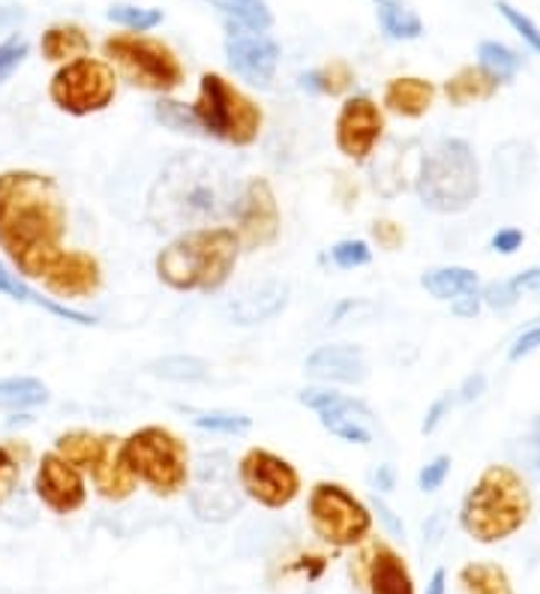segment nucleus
<instances>
[{
  "mask_svg": "<svg viewBox=\"0 0 540 594\" xmlns=\"http://www.w3.org/2000/svg\"><path fill=\"white\" fill-rule=\"evenodd\" d=\"M67 198L58 180L40 171H0V249L16 274L42 279L63 253Z\"/></svg>",
  "mask_w": 540,
  "mask_h": 594,
  "instance_id": "obj_1",
  "label": "nucleus"
},
{
  "mask_svg": "<svg viewBox=\"0 0 540 594\" xmlns=\"http://www.w3.org/2000/svg\"><path fill=\"white\" fill-rule=\"evenodd\" d=\"M240 192L216 159L184 150L168 159L148 192V219L159 231H193L232 217Z\"/></svg>",
  "mask_w": 540,
  "mask_h": 594,
  "instance_id": "obj_2",
  "label": "nucleus"
},
{
  "mask_svg": "<svg viewBox=\"0 0 540 594\" xmlns=\"http://www.w3.org/2000/svg\"><path fill=\"white\" fill-rule=\"evenodd\" d=\"M240 249L235 228L228 226L180 231L157 256V277L171 291L214 295L235 274Z\"/></svg>",
  "mask_w": 540,
  "mask_h": 594,
  "instance_id": "obj_3",
  "label": "nucleus"
},
{
  "mask_svg": "<svg viewBox=\"0 0 540 594\" xmlns=\"http://www.w3.org/2000/svg\"><path fill=\"white\" fill-rule=\"evenodd\" d=\"M534 502L526 477L511 466H487L460 507V528L478 544H501L526 528Z\"/></svg>",
  "mask_w": 540,
  "mask_h": 594,
  "instance_id": "obj_4",
  "label": "nucleus"
},
{
  "mask_svg": "<svg viewBox=\"0 0 540 594\" xmlns=\"http://www.w3.org/2000/svg\"><path fill=\"white\" fill-rule=\"evenodd\" d=\"M414 192L432 214H462L481 196V166L465 139H442L421 159Z\"/></svg>",
  "mask_w": 540,
  "mask_h": 594,
  "instance_id": "obj_5",
  "label": "nucleus"
},
{
  "mask_svg": "<svg viewBox=\"0 0 540 594\" xmlns=\"http://www.w3.org/2000/svg\"><path fill=\"white\" fill-rule=\"evenodd\" d=\"M120 451L138 484L159 498H175L189 486L187 442L166 426H141L120 442Z\"/></svg>",
  "mask_w": 540,
  "mask_h": 594,
  "instance_id": "obj_6",
  "label": "nucleus"
},
{
  "mask_svg": "<svg viewBox=\"0 0 540 594\" xmlns=\"http://www.w3.org/2000/svg\"><path fill=\"white\" fill-rule=\"evenodd\" d=\"M193 115L198 129L216 141H226L235 148L256 145L265 115L244 90H237L219 72H205L198 81V97L193 102Z\"/></svg>",
  "mask_w": 540,
  "mask_h": 594,
  "instance_id": "obj_7",
  "label": "nucleus"
},
{
  "mask_svg": "<svg viewBox=\"0 0 540 594\" xmlns=\"http://www.w3.org/2000/svg\"><path fill=\"white\" fill-rule=\"evenodd\" d=\"M313 535L334 550H354L373 535V511L343 484L318 481L306 498Z\"/></svg>",
  "mask_w": 540,
  "mask_h": 594,
  "instance_id": "obj_8",
  "label": "nucleus"
},
{
  "mask_svg": "<svg viewBox=\"0 0 540 594\" xmlns=\"http://www.w3.org/2000/svg\"><path fill=\"white\" fill-rule=\"evenodd\" d=\"M108 67H118V72L136 88L154 90V93H171L184 85V63L163 40L145 37V33H115L102 42Z\"/></svg>",
  "mask_w": 540,
  "mask_h": 594,
  "instance_id": "obj_9",
  "label": "nucleus"
},
{
  "mask_svg": "<svg viewBox=\"0 0 540 594\" xmlns=\"http://www.w3.org/2000/svg\"><path fill=\"white\" fill-rule=\"evenodd\" d=\"M49 97L72 118H88L106 111L118 97V76L99 58H76L63 63L49 81Z\"/></svg>",
  "mask_w": 540,
  "mask_h": 594,
  "instance_id": "obj_10",
  "label": "nucleus"
},
{
  "mask_svg": "<svg viewBox=\"0 0 540 594\" xmlns=\"http://www.w3.org/2000/svg\"><path fill=\"white\" fill-rule=\"evenodd\" d=\"M189 507L205 523H226L240 511V486L235 484V463L226 451H205L189 468Z\"/></svg>",
  "mask_w": 540,
  "mask_h": 594,
  "instance_id": "obj_11",
  "label": "nucleus"
},
{
  "mask_svg": "<svg viewBox=\"0 0 540 594\" xmlns=\"http://www.w3.org/2000/svg\"><path fill=\"white\" fill-rule=\"evenodd\" d=\"M237 486L246 498L267 511H283L301 495L297 468L267 447H249L237 459Z\"/></svg>",
  "mask_w": 540,
  "mask_h": 594,
  "instance_id": "obj_12",
  "label": "nucleus"
},
{
  "mask_svg": "<svg viewBox=\"0 0 540 594\" xmlns=\"http://www.w3.org/2000/svg\"><path fill=\"white\" fill-rule=\"evenodd\" d=\"M232 219H235V235L244 249L274 247L283 231V214H279V201H276L271 180H246L235 198Z\"/></svg>",
  "mask_w": 540,
  "mask_h": 594,
  "instance_id": "obj_13",
  "label": "nucleus"
},
{
  "mask_svg": "<svg viewBox=\"0 0 540 594\" xmlns=\"http://www.w3.org/2000/svg\"><path fill=\"white\" fill-rule=\"evenodd\" d=\"M33 493L51 514L69 516L79 514L88 505V481L85 472L67 463L58 451L42 454L37 475H33Z\"/></svg>",
  "mask_w": 540,
  "mask_h": 594,
  "instance_id": "obj_14",
  "label": "nucleus"
},
{
  "mask_svg": "<svg viewBox=\"0 0 540 594\" xmlns=\"http://www.w3.org/2000/svg\"><path fill=\"white\" fill-rule=\"evenodd\" d=\"M384 136V115L366 93L348 97L343 102V109L336 115L334 123V139L340 154L354 162L370 159L379 141Z\"/></svg>",
  "mask_w": 540,
  "mask_h": 594,
  "instance_id": "obj_15",
  "label": "nucleus"
},
{
  "mask_svg": "<svg viewBox=\"0 0 540 594\" xmlns=\"http://www.w3.org/2000/svg\"><path fill=\"white\" fill-rule=\"evenodd\" d=\"M228 67L253 88H271V81L279 67V46L265 33H249L235 24H228L226 40Z\"/></svg>",
  "mask_w": 540,
  "mask_h": 594,
  "instance_id": "obj_16",
  "label": "nucleus"
},
{
  "mask_svg": "<svg viewBox=\"0 0 540 594\" xmlns=\"http://www.w3.org/2000/svg\"><path fill=\"white\" fill-rule=\"evenodd\" d=\"M354 576L366 594H418L405 558L384 541H373L361 550Z\"/></svg>",
  "mask_w": 540,
  "mask_h": 594,
  "instance_id": "obj_17",
  "label": "nucleus"
},
{
  "mask_svg": "<svg viewBox=\"0 0 540 594\" xmlns=\"http://www.w3.org/2000/svg\"><path fill=\"white\" fill-rule=\"evenodd\" d=\"M42 283L55 300H81V297H94L102 288V268L97 256H90L85 249H63L51 261Z\"/></svg>",
  "mask_w": 540,
  "mask_h": 594,
  "instance_id": "obj_18",
  "label": "nucleus"
},
{
  "mask_svg": "<svg viewBox=\"0 0 540 594\" xmlns=\"http://www.w3.org/2000/svg\"><path fill=\"white\" fill-rule=\"evenodd\" d=\"M118 436H99V454L94 459V466L88 468L90 481H94V489H97L106 502H127L129 495L138 489L136 475L129 472L127 459H124V451H120Z\"/></svg>",
  "mask_w": 540,
  "mask_h": 594,
  "instance_id": "obj_19",
  "label": "nucleus"
},
{
  "mask_svg": "<svg viewBox=\"0 0 540 594\" xmlns=\"http://www.w3.org/2000/svg\"><path fill=\"white\" fill-rule=\"evenodd\" d=\"M288 295L292 288L283 279H262L256 286L244 288L240 295L228 304V318L240 327L265 325L271 318H276L288 307Z\"/></svg>",
  "mask_w": 540,
  "mask_h": 594,
  "instance_id": "obj_20",
  "label": "nucleus"
},
{
  "mask_svg": "<svg viewBox=\"0 0 540 594\" xmlns=\"http://www.w3.org/2000/svg\"><path fill=\"white\" fill-rule=\"evenodd\" d=\"M304 369L318 382H340V385H361L370 376L364 348L352 343L315 348L313 355L306 357Z\"/></svg>",
  "mask_w": 540,
  "mask_h": 594,
  "instance_id": "obj_21",
  "label": "nucleus"
},
{
  "mask_svg": "<svg viewBox=\"0 0 540 594\" xmlns=\"http://www.w3.org/2000/svg\"><path fill=\"white\" fill-rule=\"evenodd\" d=\"M382 102L384 109L400 118H423L435 102V85L426 79H414V76L391 79L382 93Z\"/></svg>",
  "mask_w": 540,
  "mask_h": 594,
  "instance_id": "obj_22",
  "label": "nucleus"
},
{
  "mask_svg": "<svg viewBox=\"0 0 540 594\" xmlns=\"http://www.w3.org/2000/svg\"><path fill=\"white\" fill-rule=\"evenodd\" d=\"M492 169H495V184L504 192L520 189L534 171V148L529 141H504L501 148H495L492 157Z\"/></svg>",
  "mask_w": 540,
  "mask_h": 594,
  "instance_id": "obj_23",
  "label": "nucleus"
},
{
  "mask_svg": "<svg viewBox=\"0 0 540 594\" xmlns=\"http://www.w3.org/2000/svg\"><path fill=\"white\" fill-rule=\"evenodd\" d=\"M0 295L12 297V300H19V304H33V307L46 309L51 316L63 318V321H72V325H97V318L88 316V313H79V309H69L63 304H58L55 297H42L40 291H33V288L19 277V274H12L0 265Z\"/></svg>",
  "mask_w": 540,
  "mask_h": 594,
  "instance_id": "obj_24",
  "label": "nucleus"
},
{
  "mask_svg": "<svg viewBox=\"0 0 540 594\" xmlns=\"http://www.w3.org/2000/svg\"><path fill=\"white\" fill-rule=\"evenodd\" d=\"M42 58L51 60V63H69L76 58H88L90 55V37L85 33V28L72 24V21H60V24H51L40 40Z\"/></svg>",
  "mask_w": 540,
  "mask_h": 594,
  "instance_id": "obj_25",
  "label": "nucleus"
},
{
  "mask_svg": "<svg viewBox=\"0 0 540 594\" xmlns=\"http://www.w3.org/2000/svg\"><path fill=\"white\" fill-rule=\"evenodd\" d=\"M499 90V81L490 79L481 67H462L456 76L448 79L444 85V97L451 106H472V102H483V99L495 97Z\"/></svg>",
  "mask_w": 540,
  "mask_h": 594,
  "instance_id": "obj_26",
  "label": "nucleus"
},
{
  "mask_svg": "<svg viewBox=\"0 0 540 594\" xmlns=\"http://www.w3.org/2000/svg\"><path fill=\"white\" fill-rule=\"evenodd\" d=\"M460 594H513L508 571L495 562H469L456 574Z\"/></svg>",
  "mask_w": 540,
  "mask_h": 594,
  "instance_id": "obj_27",
  "label": "nucleus"
},
{
  "mask_svg": "<svg viewBox=\"0 0 540 594\" xmlns=\"http://www.w3.org/2000/svg\"><path fill=\"white\" fill-rule=\"evenodd\" d=\"M478 274L472 268H432L421 277V286L430 291L435 300H456V297L469 295V291H478Z\"/></svg>",
  "mask_w": 540,
  "mask_h": 594,
  "instance_id": "obj_28",
  "label": "nucleus"
},
{
  "mask_svg": "<svg viewBox=\"0 0 540 594\" xmlns=\"http://www.w3.org/2000/svg\"><path fill=\"white\" fill-rule=\"evenodd\" d=\"M148 373L163 382H175V385H198V382L210 378V364L196 355H166L150 360Z\"/></svg>",
  "mask_w": 540,
  "mask_h": 594,
  "instance_id": "obj_29",
  "label": "nucleus"
},
{
  "mask_svg": "<svg viewBox=\"0 0 540 594\" xmlns=\"http://www.w3.org/2000/svg\"><path fill=\"white\" fill-rule=\"evenodd\" d=\"M301 403L306 408H313L315 415H352L357 420H370L373 417L366 403L340 394V390H331V387H306V390H301Z\"/></svg>",
  "mask_w": 540,
  "mask_h": 594,
  "instance_id": "obj_30",
  "label": "nucleus"
},
{
  "mask_svg": "<svg viewBox=\"0 0 540 594\" xmlns=\"http://www.w3.org/2000/svg\"><path fill=\"white\" fill-rule=\"evenodd\" d=\"M46 403H49V387L40 378H0V412H28Z\"/></svg>",
  "mask_w": 540,
  "mask_h": 594,
  "instance_id": "obj_31",
  "label": "nucleus"
},
{
  "mask_svg": "<svg viewBox=\"0 0 540 594\" xmlns=\"http://www.w3.org/2000/svg\"><path fill=\"white\" fill-rule=\"evenodd\" d=\"M226 16V24H235L249 33H265L274 24V12L265 0H210Z\"/></svg>",
  "mask_w": 540,
  "mask_h": 594,
  "instance_id": "obj_32",
  "label": "nucleus"
},
{
  "mask_svg": "<svg viewBox=\"0 0 540 594\" xmlns=\"http://www.w3.org/2000/svg\"><path fill=\"white\" fill-rule=\"evenodd\" d=\"M354 72L345 60H331L318 70H310L301 76V88L313 90V93H324V97H340L352 88Z\"/></svg>",
  "mask_w": 540,
  "mask_h": 594,
  "instance_id": "obj_33",
  "label": "nucleus"
},
{
  "mask_svg": "<svg viewBox=\"0 0 540 594\" xmlns=\"http://www.w3.org/2000/svg\"><path fill=\"white\" fill-rule=\"evenodd\" d=\"M379 24H382L384 37H391V40H418L423 33L421 16L403 7L400 0L379 3Z\"/></svg>",
  "mask_w": 540,
  "mask_h": 594,
  "instance_id": "obj_34",
  "label": "nucleus"
},
{
  "mask_svg": "<svg viewBox=\"0 0 540 594\" xmlns=\"http://www.w3.org/2000/svg\"><path fill=\"white\" fill-rule=\"evenodd\" d=\"M478 67H481L490 79L499 81V85H508V81L517 79L522 60H520V55L508 49V46L487 40L478 46Z\"/></svg>",
  "mask_w": 540,
  "mask_h": 594,
  "instance_id": "obj_35",
  "label": "nucleus"
},
{
  "mask_svg": "<svg viewBox=\"0 0 540 594\" xmlns=\"http://www.w3.org/2000/svg\"><path fill=\"white\" fill-rule=\"evenodd\" d=\"M55 451H58L67 463H72V466L81 468V472H88L99 454V436L97 433H90V429H69V433L58 436Z\"/></svg>",
  "mask_w": 540,
  "mask_h": 594,
  "instance_id": "obj_36",
  "label": "nucleus"
},
{
  "mask_svg": "<svg viewBox=\"0 0 540 594\" xmlns=\"http://www.w3.org/2000/svg\"><path fill=\"white\" fill-rule=\"evenodd\" d=\"M106 19L120 24V28L132 30V33H148V30L163 24V10H154V7H136V3H111L106 12Z\"/></svg>",
  "mask_w": 540,
  "mask_h": 594,
  "instance_id": "obj_37",
  "label": "nucleus"
},
{
  "mask_svg": "<svg viewBox=\"0 0 540 594\" xmlns=\"http://www.w3.org/2000/svg\"><path fill=\"white\" fill-rule=\"evenodd\" d=\"M154 118L163 123V127L175 129V132H187V136H196L202 132L198 129V120L193 115V106H184V102H177V99H159L157 106H154Z\"/></svg>",
  "mask_w": 540,
  "mask_h": 594,
  "instance_id": "obj_38",
  "label": "nucleus"
},
{
  "mask_svg": "<svg viewBox=\"0 0 540 594\" xmlns=\"http://www.w3.org/2000/svg\"><path fill=\"white\" fill-rule=\"evenodd\" d=\"M318 420L340 442H348V445H370L373 442V433L366 429V420H357L352 415H318Z\"/></svg>",
  "mask_w": 540,
  "mask_h": 594,
  "instance_id": "obj_39",
  "label": "nucleus"
},
{
  "mask_svg": "<svg viewBox=\"0 0 540 594\" xmlns=\"http://www.w3.org/2000/svg\"><path fill=\"white\" fill-rule=\"evenodd\" d=\"M193 424L205 433H219V436H240L246 433L253 420L246 415H235V412H196Z\"/></svg>",
  "mask_w": 540,
  "mask_h": 594,
  "instance_id": "obj_40",
  "label": "nucleus"
},
{
  "mask_svg": "<svg viewBox=\"0 0 540 594\" xmlns=\"http://www.w3.org/2000/svg\"><path fill=\"white\" fill-rule=\"evenodd\" d=\"M331 258H334V265L340 270H354V268H364L370 265V258H373V249L366 240H340L331 247Z\"/></svg>",
  "mask_w": 540,
  "mask_h": 594,
  "instance_id": "obj_41",
  "label": "nucleus"
},
{
  "mask_svg": "<svg viewBox=\"0 0 540 594\" xmlns=\"http://www.w3.org/2000/svg\"><path fill=\"white\" fill-rule=\"evenodd\" d=\"M495 10L504 16V21H508V24H511L517 33H520L522 42H526V46L534 51V55H540V28L538 24H534V21H531L526 12H520L517 7H511L508 0H499V3H495Z\"/></svg>",
  "mask_w": 540,
  "mask_h": 594,
  "instance_id": "obj_42",
  "label": "nucleus"
},
{
  "mask_svg": "<svg viewBox=\"0 0 540 594\" xmlns=\"http://www.w3.org/2000/svg\"><path fill=\"white\" fill-rule=\"evenodd\" d=\"M28 40L24 37H19V33H12L10 40L0 42V85L10 79L12 72L19 70L21 63H24V58H28Z\"/></svg>",
  "mask_w": 540,
  "mask_h": 594,
  "instance_id": "obj_43",
  "label": "nucleus"
},
{
  "mask_svg": "<svg viewBox=\"0 0 540 594\" xmlns=\"http://www.w3.org/2000/svg\"><path fill=\"white\" fill-rule=\"evenodd\" d=\"M19 481H21L19 459H16L7 447L0 445V507L7 505L12 498V493L19 489Z\"/></svg>",
  "mask_w": 540,
  "mask_h": 594,
  "instance_id": "obj_44",
  "label": "nucleus"
},
{
  "mask_svg": "<svg viewBox=\"0 0 540 594\" xmlns=\"http://www.w3.org/2000/svg\"><path fill=\"white\" fill-rule=\"evenodd\" d=\"M448 475H451V456L439 454L435 459H430V463L421 468L418 486H421L423 493H435V489L448 481Z\"/></svg>",
  "mask_w": 540,
  "mask_h": 594,
  "instance_id": "obj_45",
  "label": "nucleus"
},
{
  "mask_svg": "<svg viewBox=\"0 0 540 594\" xmlns=\"http://www.w3.org/2000/svg\"><path fill=\"white\" fill-rule=\"evenodd\" d=\"M481 300H483V307L495 309V313H508V309L517 307L520 295L513 291L511 279H508V283H490V286L481 291Z\"/></svg>",
  "mask_w": 540,
  "mask_h": 594,
  "instance_id": "obj_46",
  "label": "nucleus"
},
{
  "mask_svg": "<svg viewBox=\"0 0 540 594\" xmlns=\"http://www.w3.org/2000/svg\"><path fill=\"white\" fill-rule=\"evenodd\" d=\"M451 408H453V396L451 394H442L435 403L430 406V412H426V417H423V426H421V433L423 436H432L435 429H439V424H442L444 417L451 415Z\"/></svg>",
  "mask_w": 540,
  "mask_h": 594,
  "instance_id": "obj_47",
  "label": "nucleus"
},
{
  "mask_svg": "<svg viewBox=\"0 0 540 594\" xmlns=\"http://www.w3.org/2000/svg\"><path fill=\"white\" fill-rule=\"evenodd\" d=\"M522 240H526V235H522L520 228H499V231L492 235L490 247H492V253H501V256H513V253L522 247Z\"/></svg>",
  "mask_w": 540,
  "mask_h": 594,
  "instance_id": "obj_48",
  "label": "nucleus"
},
{
  "mask_svg": "<svg viewBox=\"0 0 540 594\" xmlns=\"http://www.w3.org/2000/svg\"><path fill=\"white\" fill-rule=\"evenodd\" d=\"M373 238L379 240V247L382 249H400L403 247V228L391 222V219H382V222H375L373 226Z\"/></svg>",
  "mask_w": 540,
  "mask_h": 594,
  "instance_id": "obj_49",
  "label": "nucleus"
},
{
  "mask_svg": "<svg viewBox=\"0 0 540 594\" xmlns=\"http://www.w3.org/2000/svg\"><path fill=\"white\" fill-rule=\"evenodd\" d=\"M538 348H540V325L529 327L522 337H517V343H513L511 352H508V360H511V364H517V360L529 357L531 352H538Z\"/></svg>",
  "mask_w": 540,
  "mask_h": 594,
  "instance_id": "obj_50",
  "label": "nucleus"
},
{
  "mask_svg": "<svg viewBox=\"0 0 540 594\" xmlns=\"http://www.w3.org/2000/svg\"><path fill=\"white\" fill-rule=\"evenodd\" d=\"M511 286L517 295H538L540 297V268H529L522 270V274H517V277L511 279Z\"/></svg>",
  "mask_w": 540,
  "mask_h": 594,
  "instance_id": "obj_51",
  "label": "nucleus"
},
{
  "mask_svg": "<svg viewBox=\"0 0 540 594\" xmlns=\"http://www.w3.org/2000/svg\"><path fill=\"white\" fill-rule=\"evenodd\" d=\"M481 307H483L481 295H478V291H469V295H462L453 300L451 313L456 318H474L478 313H481Z\"/></svg>",
  "mask_w": 540,
  "mask_h": 594,
  "instance_id": "obj_52",
  "label": "nucleus"
},
{
  "mask_svg": "<svg viewBox=\"0 0 540 594\" xmlns=\"http://www.w3.org/2000/svg\"><path fill=\"white\" fill-rule=\"evenodd\" d=\"M483 390H487V376H483V373H474V376L462 382L456 399H460V403H474V399H481Z\"/></svg>",
  "mask_w": 540,
  "mask_h": 594,
  "instance_id": "obj_53",
  "label": "nucleus"
},
{
  "mask_svg": "<svg viewBox=\"0 0 540 594\" xmlns=\"http://www.w3.org/2000/svg\"><path fill=\"white\" fill-rule=\"evenodd\" d=\"M370 481H373L375 489H382V493H391L393 484H396V475H393V466H387V463H384V466H379L373 472V475H370Z\"/></svg>",
  "mask_w": 540,
  "mask_h": 594,
  "instance_id": "obj_54",
  "label": "nucleus"
},
{
  "mask_svg": "<svg viewBox=\"0 0 540 594\" xmlns=\"http://www.w3.org/2000/svg\"><path fill=\"white\" fill-rule=\"evenodd\" d=\"M375 511H379V516H382L384 525H387V528H391L393 535H403V532H405L403 523H400V519H396V516H393L391 507L384 505V502H375Z\"/></svg>",
  "mask_w": 540,
  "mask_h": 594,
  "instance_id": "obj_55",
  "label": "nucleus"
},
{
  "mask_svg": "<svg viewBox=\"0 0 540 594\" xmlns=\"http://www.w3.org/2000/svg\"><path fill=\"white\" fill-rule=\"evenodd\" d=\"M21 19H24V12H21V7H0V30L16 28V24H19Z\"/></svg>",
  "mask_w": 540,
  "mask_h": 594,
  "instance_id": "obj_56",
  "label": "nucleus"
},
{
  "mask_svg": "<svg viewBox=\"0 0 540 594\" xmlns=\"http://www.w3.org/2000/svg\"><path fill=\"white\" fill-rule=\"evenodd\" d=\"M426 594H448V571L439 567L435 574H432L430 585H426Z\"/></svg>",
  "mask_w": 540,
  "mask_h": 594,
  "instance_id": "obj_57",
  "label": "nucleus"
},
{
  "mask_svg": "<svg viewBox=\"0 0 540 594\" xmlns=\"http://www.w3.org/2000/svg\"><path fill=\"white\" fill-rule=\"evenodd\" d=\"M534 451H538V459H540V417H538V424H534Z\"/></svg>",
  "mask_w": 540,
  "mask_h": 594,
  "instance_id": "obj_58",
  "label": "nucleus"
},
{
  "mask_svg": "<svg viewBox=\"0 0 540 594\" xmlns=\"http://www.w3.org/2000/svg\"><path fill=\"white\" fill-rule=\"evenodd\" d=\"M373 3H387V0H373Z\"/></svg>",
  "mask_w": 540,
  "mask_h": 594,
  "instance_id": "obj_59",
  "label": "nucleus"
},
{
  "mask_svg": "<svg viewBox=\"0 0 540 594\" xmlns=\"http://www.w3.org/2000/svg\"><path fill=\"white\" fill-rule=\"evenodd\" d=\"M538 321H540V318H538Z\"/></svg>",
  "mask_w": 540,
  "mask_h": 594,
  "instance_id": "obj_60",
  "label": "nucleus"
}]
</instances>
